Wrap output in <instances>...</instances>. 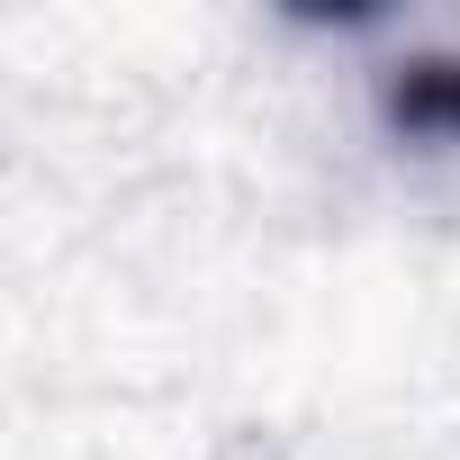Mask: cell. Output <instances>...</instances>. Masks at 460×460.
I'll use <instances>...</instances> for the list:
<instances>
[{"mask_svg": "<svg viewBox=\"0 0 460 460\" xmlns=\"http://www.w3.org/2000/svg\"><path fill=\"white\" fill-rule=\"evenodd\" d=\"M388 118L406 136H451L460 145V55H424L388 82Z\"/></svg>", "mask_w": 460, "mask_h": 460, "instance_id": "6da1fadb", "label": "cell"}]
</instances>
